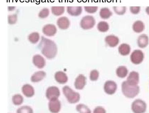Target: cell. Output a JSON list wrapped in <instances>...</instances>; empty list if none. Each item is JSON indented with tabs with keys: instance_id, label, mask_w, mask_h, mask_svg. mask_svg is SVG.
Returning a JSON list of instances; mask_svg holds the SVG:
<instances>
[{
	"instance_id": "obj_13",
	"label": "cell",
	"mask_w": 149,
	"mask_h": 113,
	"mask_svg": "<svg viewBox=\"0 0 149 113\" xmlns=\"http://www.w3.org/2000/svg\"><path fill=\"white\" fill-rule=\"evenodd\" d=\"M33 63L38 68H42L46 65L45 60L39 55H36L33 57Z\"/></svg>"
},
{
	"instance_id": "obj_2",
	"label": "cell",
	"mask_w": 149,
	"mask_h": 113,
	"mask_svg": "<svg viewBox=\"0 0 149 113\" xmlns=\"http://www.w3.org/2000/svg\"><path fill=\"white\" fill-rule=\"evenodd\" d=\"M122 90L125 96L128 98H132L139 93L140 88L138 85H129L125 81L123 82L122 84Z\"/></svg>"
},
{
	"instance_id": "obj_9",
	"label": "cell",
	"mask_w": 149,
	"mask_h": 113,
	"mask_svg": "<svg viewBox=\"0 0 149 113\" xmlns=\"http://www.w3.org/2000/svg\"><path fill=\"white\" fill-rule=\"evenodd\" d=\"M50 111L52 113H58L61 109V104L58 99H54L50 100L49 103Z\"/></svg>"
},
{
	"instance_id": "obj_4",
	"label": "cell",
	"mask_w": 149,
	"mask_h": 113,
	"mask_svg": "<svg viewBox=\"0 0 149 113\" xmlns=\"http://www.w3.org/2000/svg\"><path fill=\"white\" fill-rule=\"evenodd\" d=\"M147 108L145 102L141 99L136 100L131 105V109L134 113H144Z\"/></svg>"
},
{
	"instance_id": "obj_27",
	"label": "cell",
	"mask_w": 149,
	"mask_h": 113,
	"mask_svg": "<svg viewBox=\"0 0 149 113\" xmlns=\"http://www.w3.org/2000/svg\"><path fill=\"white\" fill-rule=\"evenodd\" d=\"M51 10L52 14L56 15H62L65 12L64 6H52Z\"/></svg>"
},
{
	"instance_id": "obj_19",
	"label": "cell",
	"mask_w": 149,
	"mask_h": 113,
	"mask_svg": "<svg viewBox=\"0 0 149 113\" xmlns=\"http://www.w3.org/2000/svg\"><path fill=\"white\" fill-rule=\"evenodd\" d=\"M148 43V37L146 34L141 35L138 38V45L140 48H143L146 47Z\"/></svg>"
},
{
	"instance_id": "obj_31",
	"label": "cell",
	"mask_w": 149,
	"mask_h": 113,
	"mask_svg": "<svg viewBox=\"0 0 149 113\" xmlns=\"http://www.w3.org/2000/svg\"><path fill=\"white\" fill-rule=\"evenodd\" d=\"M49 14V11L47 8H44L38 14V17L41 18H45L47 17Z\"/></svg>"
},
{
	"instance_id": "obj_23",
	"label": "cell",
	"mask_w": 149,
	"mask_h": 113,
	"mask_svg": "<svg viewBox=\"0 0 149 113\" xmlns=\"http://www.w3.org/2000/svg\"><path fill=\"white\" fill-rule=\"evenodd\" d=\"M116 74L120 78H123L127 75L128 70L127 68L124 66H120L116 70Z\"/></svg>"
},
{
	"instance_id": "obj_30",
	"label": "cell",
	"mask_w": 149,
	"mask_h": 113,
	"mask_svg": "<svg viewBox=\"0 0 149 113\" xmlns=\"http://www.w3.org/2000/svg\"><path fill=\"white\" fill-rule=\"evenodd\" d=\"M17 113H33V111L30 106H24L19 108Z\"/></svg>"
},
{
	"instance_id": "obj_37",
	"label": "cell",
	"mask_w": 149,
	"mask_h": 113,
	"mask_svg": "<svg viewBox=\"0 0 149 113\" xmlns=\"http://www.w3.org/2000/svg\"><path fill=\"white\" fill-rule=\"evenodd\" d=\"M93 113H106V111L104 108L98 106L94 110Z\"/></svg>"
},
{
	"instance_id": "obj_36",
	"label": "cell",
	"mask_w": 149,
	"mask_h": 113,
	"mask_svg": "<svg viewBox=\"0 0 149 113\" xmlns=\"http://www.w3.org/2000/svg\"><path fill=\"white\" fill-rule=\"evenodd\" d=\"M141 10L139 6H131L130 7V11L133 14H136L139 13Z\"/></svg>"
},
{
	"instance_id": "obj_28",
	"label": "cell",
	"mask_w": 149,
	"mask_h": 113,
	"mask_svg": "<svg viewBox=\"0 0 149 113\" xmlns=\"http://www.w3.org/2000/svg\"><path fill=\"white\" fill-rule=\"evenodd\" d=\"M76 110L80 113H91V111L87 106L83 104H79L77 105Z\"/></svg>"
},
{
	"instance_id": "obj_22",
	"label": "cell",
	"mask_w": 149,
	"mask_h": 113,
	"mask_svg": "<svg viewBox=\"0 0 149 113\" xmlns=\"http://www.w3.org/2000/svg\"><path fill=\"white\" fill-rule=\"evenodd\" d=\"M144 28H145V25L143 22L141 21H136L133 24V29L136 32H143Z\"/></svg>"
},
{
	"instance_id": "obj_14",
	"label": "cell",
	"mask_w": 149,
	"mask_h": 113,
	"mask_svg": "<svg viewBox=\"0 0 149 113\" xmlns=\"http://www.w3.org/2000/svg\"><path fill=\"white\" fill-rule=\"evenodd\" d=\"M57 24L61 29H66L69 27L70 22L68 18L63 17L58 19L57 21Z\"/></svg>"
},
{
	"instance_id": "obj_8",
	"label": "cell",
	"mask_w": 149,
	"mask_h": 113,
	"mask_svg": "<svg viewBox=\"0 0 149 113\" xmlns=\"http://www.w3.org/2000/svg\"><path fill=\"white\" fill-rule=\"evenodd\" d=\"M117 88V85L115 82L109 81L105 83L104 90L105 92L109 95H113L115 93Z\"/></svg>"
},
{
	"instance_id": "obj_3",
	"label": "cell",
	"mask_w": 149,
	"mask_h": 113,
	"mask_svg": "<svg viewBox=\"0 0 149 113\" xmlns=\"http://www.w3.org/2000/svg\"><path fill=\"white\" fill-rule=\"evenodd\" d=\"M63 94L70 103H75L80 100V96L79 94L74 91L69 86H65L63 87Z\"/></svg>"
},
{
	"instance_id": "obj_16",
	"label": "cell",
	"mask_w": 149,
	"mask_h": 113,
	"mask_svg": "<svg viewBox=\"0 0 149 113\" xmlns=\"http://www.w3.org/2000/svg\"><path fill=\"white\" fill-rule=\"evenodd\" d=\"M54 77L56 81L60 84H65L68 81V77L66 74L62 72H56L54 75Z\"/></svg>"
},
{
	"instance_id": "obj_12",
	"label": "cell",
	"mask_w": 149,
	"mask_h": 113,
	"mask_svg": "<svg viewBox=\"0 0 149 113\" xmlns=\"http://www.w3.org/2000/svg\"><path fill=\"white\" fill-rule=\"evenodd\" d=\"M86 77L84 75L80 74L77 77L74 86L77 89L82 90L86 84Z\"/></svg>"
},
{
	"instance_id": "obj_29",
	"label": "cell",
	"mask_w": 149,
	"mask_h": 113,
	"mask_svg": "<svg viewBox=\"0 0 149 113\" xmlns=\"http://www.w3.org/2000/svg\"><path fill=\"white\" fill-rule=\"evenodd\" d=\"M24 101L23 98L21 95H15L12 97V101L14 105H19L23 103Z\"/></svg>"
},
{
	"instance_id": "obj_1",
	"label": "cell",
	"mask_w": 149,
	"mask_h": 113,
	"mask_svg": "<svg viewBox=\"0 0 149 113\" xmlns=\"http://www.w3.org/2000/svg\"><path fill=\"white\" fill-rule=\"evenodd\" d=\"M38 46L41 53L47 59L54 58L57 53L58 48L56 44L44 36L41 37Z\"/></svg>"
},
{
	"instance_id": "obj_25",
	"label": "cell",
	"mask_w": 149,
	"mask_h": 113,
	"mask_svg": "<svg viewBox=\"0 0 149 113\" xmlns=\"http://www.w3.org/2000/svg\"><path fill=\"white\" fill-rule=\"evenodd\" d=\"M97 28L100 32H106L109 29V24L104 21H101L97 24Z\"/></svg>"
},
{
	"instance_id": "obj_21",
	"label": "cell",
	"mask_w": 149,
	"mask_h": 113,
	"mask_svg": "<svg viewBox=\"0 0 149 113\" xmlns=\"http://www.w3.org/2000/svg\"><path fill=\"white\" fill-rule=\"evenodd\" d=\"M118 50L120 54L123 56H126L130 52V46L127 44H122L119 46Z\"/></svg>"
},
{
	"instance_id": "obj_24",
	"label": "cell",
	"mask_w": 149,
	"mask_h": 113,
	"mask_svg": "<svg viewBox=\"0 0 149 113\" xmlns=\"http://www.w3.org/2000/svg\"><path fill=\"white\" fill-rule=\"evenodd\" d=\"M112 15V12L108 8H102L100 11V17L102 19H108Z\"/></svg>"
},
{
	"instance_id": "obj_15",
	"label": "cell",
	"mask_w": 149,
	"mask_h": 113,
	"mask_svg": "<svg viewBox=\"0 0 149 113\" xmlns=\"http://www.w3.org/2000/svg\"><path fill=\"white\" fill-rule=\"evenodd\" d=\"M105 41L107 45L111 47H115L119 43L118 38L113 35H110L105 38Z\"/></svg>"
},
{
	"instance_id": "obj_6",
	"label": "cell",
	"mask_w": 149,
	"mask_h": 113,
	"mask_svg": "<svg viewBox=\"0 0 149 113\" xmlns=\"http://www.w3.org/2000/svg\"><path fill=\"white\" fill-rule=\"evenodd\" d=\"M144 58L143 53L140 50H136L134 51L130 56L131 61L135 64H139L141 63L143 61Z\"/></svg>"
},
{
	"instance_id": "obj_20",
	"label": "cell",
	"mask_w": 149,
	"mask_h": 113,
	"mask_svg": "<svg viewBox=\"0 0 149 113\" xmlns=\"http://www.w3.org/2000/svg\"><path fill=\"white\" fill-rule=\"evenodd\" d=\"M47 74L45 72L39 71L35 73L31 77L32 82L36 83L40 81L45 78Z\"/></svg>"
},
{
	"instance_id": "obj_7",
	"label": "cell",
	"mask_w": 149,
	"mask_h": 113,
	"mask_svg": "<svg viewBox=\"0 0 149 113\" xmlns=\"http://www.w3.org/2000/svg\"><path fill=\"white\" fill-rule=\"evenodd\" d=\"M60 95V90L58 87L55 86L48 88L46 92V97L49 100L54 99H58Z\"/></svg>"
},
{
	"instance_id": "obj_32",
	"label": "cell",
	"mask_w": 149,
	"mask_h": 113,
	"mask_svg": "<svg viewBox=\"0 0 149 113\" xmlns=\"http://www.w3.org/2000/svg\"><path fill=\"white\" fill-rule=\"evenodd\" d=\"M99 77V72L96 70H93L91 72L90 79L92 81L97 80Z\"/></svg>"
},
{
	"instance_id": "obj_18",
	"label": "cell",
	"mask_w": 149,
	"mask_h": 113,
	"mask_svg": "<svg viewBox=\"0 0 149 113\" xmlns=\"http://www.w3.org/2000/svg\"><path fill=\"white\" fill-rule=\"evenodd\" d=\"M67 11L70 15L77 16L81 14L82 8L81 6H68Z\"/></svg>"
},
{
	"instance_id": "obj_35",
	"label": "cell",
	"mask_w": 149,
	"mask_h": 113,
	"mask_svg": "<svg viewBox=\"0 0 149 113\" xmlns=\"http://www.w3.org/2000/svg\"><path fill=\"white\" fill-rule=\"evenodd\" d=\"M85 11L90 13H93L97 11L98 7L97 6H85Z\"/></svg>"
},
{
	"instance_id": "obj_38",
	"label": "cell",
	"mask_w": 149,
	"mask_h": 113,
	"mask_svg": "<svg viewBox=\"0 0 149 113\" xmlns=\"http://www.w3.org/2000/svg\"><path fill=\"white\" fill-rule=\"evenodd\" d=\"M146 12L147 14L149 15V6L146 8Z\"/></svg>"
},
{
	"instance_id": "obj_33",
	"label": "cell",
	"mask_w": 149,
	"mask_h": 113,
	"mask_svg": "<svg viewBox=\"0 0 149 113\" xmlns=\"http://www.w3.org/2000/svg\"><path fill=\"white\" fill-rule=\"evenodd\" d=\"M113 8L115 12L118 15H123L126 11V8L125 6H114L113 7Z\"/></svg>"
},
{
	"instance_id": "obj_5",
	"label": "cell",
	"mask_w": 149,
	"mask_h": 113,
	"mask_svg": "<svg viewBox=\"0 0 149 113\" xmlns=\"http://www.w3.org/2000/svg\"><path fill=\"white\" fill-rule=\"evenodd\" d=\"M95 24V18L91 15H87L83 17L80 23L81 27L85 30L90 29L93 27Z\"/></svg>"
},
{
	"instance_id": "obj_10",
	"label": "cell",
	"mask_w": 149,
	"mask_h": 113,
	"mask_svg": "<svg viewBox=\"0 0 149 113\" xmlns=\"http://www.w3.org/2000/svg\"><path fill=\"white\" fill-rule=\"evenodd\" d=\"M57 29L53 24H48L43 27L42 32L44 34L47 36H53L56 34Z\"/></svg>"
},
{
	"instance_id": "obj_17",
	"label": "cell",
	"mask_w": 149,
	"mask_h": 113,
	"mask_svg": "<svg viewBox=\"0 0 149 113\" xmlns=\"http://www.w3.org/2000/svg\"><path fill=\"white\" fill-rule=\"evenodd\" d=\"M22 90L23 94L27 97H31L34 94L33 87L29 84H26L23 86Z\"/></svg>"
},
{
	"instance_id": "obj_26",
	"label": "cell",
	"mask_w": 149,
	"mask_h": 113,
	"mask_svg": "<svg viewBox=\"0 0 149 113\" xmlns=\"http://www.w3.org/2000/svg\"><path fill=\"white\" fill-rule=\"evenodd\" d=\"M39 39L40 35L38 32H33L28 35V39L29 41L32 44L37 43L39 41Z\"/></svg>"
},
{
	"instance_id": "obj_11",
	"label": "cell",
	"mask_w": 149,
	"mask_h": 113,
	"mask_svg": "<svg viewBox=\"0 0 149 113\" xmlns=\"http://www.w3.org/2000/svg\"><path fill=\"white\" fill-rule=\"evenodd\" d=\"M139 73L135 72H132L129 74L127 79V82L130 85L137 86L139 84Z\"/></svg>"
},
{
	"instance_id": "obj_34",
	"label": "cell",
	"mask_w": 149,
	"mask_h": 113,
	"mask_svg": "<svg viewBox=\"0 0 149 113\" xmlns=\"http://www.w3.org/2000/svg\"><path fill=\"white\" fill-rule=\"evenodd\" d=\"M17 21V14H13L9 15L8 17V23L10 24H15Z\"/></svg>"
}]
</instances>
